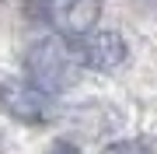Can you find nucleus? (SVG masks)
I'll use <instances>...</instances> for the list:
<instances>
[{"instance_id":"423d86ee","label":"nucleus","mask_w":157,"mask_h":154,"mask_svg":"<svg viewBox=\"0 0 157 154\" xmlns=\"http://www.w3.org/2000/svg\"><path fill=\"white\" fill-rule=\"evenodd\" d=\"M49 154H80V151L73 147V144H67V140H59V144H56V147H52Z\"/></svg>"},{"instance_id":"f257e3e1","label":"nucleus","mask_w":157,"mask_h":154,"mask_svg":"<svg viewBox=\"0 0 157 154\" xmlns=\"http://www.w3.org/2000/svg\"><path fill=\"white\" fill-rule=\"evenodd\" d=\"M25 70H28V84L39 88L42 95H56L77 84L80 77V60H77V46L63 35H45L25 56Z\"/></svg>"},{"instance_id":"0eeeda50","label":"nucleus","mask_w":157,"mask_h":154,"mask_svg":"<svg viewBox=\"0 0 157 154\" xmlns=\"http://www.w3.org/2000/svg\"><path fill=\"white\" fill-rule=\"evenodd\" d=\"M0 7H4V0H0Z\"/></svg>"},{"instance_id":"20e7f679","label":"nucleus","mask_w":157,"mask_h":154,"mask_svg":"<svg viewBox=\"0 0 157 154\" xmlns=\"http://www.w3.org/2000/svg\"><path fill=\"white\" fill-rule=\"evenodd\" d=\"M73 46H77L80 67L101 70V74L119 70V67L126 63V56H129L126 39H122L119 32H91V35H84V39H77Z\"/></svg>"},{"instance_id":"f03ea898","label":"nucleus","mask_w":157,"mask_h":154,"mask_svg":"<svg viewBox=\"0 0 157 154\" xmlns=\"http://www.w3.org/2000/svg\"><path fill=\"white\" fill-rule=\"evenodd\" d=\"M0 109H4L11 119L28 123V126H42L56 119V109H52L49 95H42L39 88H32L28 81H0Z\"/></svg>"},{"instance_id":"39448f33","label":"nucleus","mask_w":157,"mask_h":154,"mask_svg":"<svg viewBox=\"0 0 157 154\" xmlns=\"http://www.w3.org/2000/svg\"><path fill=\"white\" fill-rule=\"evenodd\" d=\"M105 154H154L147 144H140V140H122V144H112Z\"/></svg>"},{"instance_id":"7ed1b4c3","label":"nucleus","mask_w":157,"mask_h":154,"mask_svg":"<svg viewBox=\"0 0 157 154\" xmlns=\"http://www.w3.org/2000/svg\"><path fill=\"white\" fill-rule=\"evenodd\" d=\"M101 18V0H49V21L63 39L77 42L94 32Z\"/></svg>"}]
</instances>
